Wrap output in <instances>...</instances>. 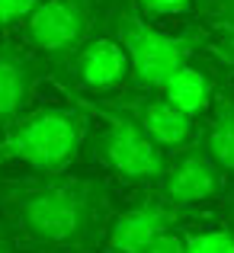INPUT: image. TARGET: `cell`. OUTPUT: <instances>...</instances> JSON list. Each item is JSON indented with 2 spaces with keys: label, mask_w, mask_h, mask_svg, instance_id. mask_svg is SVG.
Returning <instances> with one entry per match:
<instances>
[{
  "label": "cell",
  "mask_w": 234,
  "mask_h": 253,
  "mask_svg": "<svg viewBox=\"0 0 234 253\" xmlns=\"http://www.w3.org/2000/svg\"><path fill=\"white\" fill-rule=\"evenodd\" d=\"M0 209L13 234L51 253H87L106 241L112 192L103 176L55 173L0 186Z\"/></svg>",
  "instance_id": "obj_1"
},
{
  "label": "cell",
  "mask_w": 234,
  "mask_h": 253,
  "mask_svg": "<svg viewBox=\"0 0 234 253\" xmlns=\"http://www.w3.org/2000/svg\"><path fill=\"white\" fill-rule=\"evenodd\" d=\"M90 116L80 106H39L0 135V170L26 167L29 176L68 173L84 154Z\"/></svg>",
  "instance_id": "obj_2"
},
{
  "label": "cell",
  "mask_w": 234,
  "mask_h": 253,
  "mask_svg": "<svg viewBox=\"0 0 234 253\" xmlns=\"http://www.w3.org/2000/svg\"><path fill=\"white\" fill-rule=\"evenodd\" d=\"M106 29L119 39L129 58V84L132 90H148L160 93L164 84L177 74L183 64L192 61L196 48L202 45L205 29H183V32H167L160 23H151L132 3H119L103 16Z\"/></svg>",
  "instance_id": "obj_3"
},
{
  "label": "cell",
  "mask_w": 234,
  "mask_h": 253,
  "mask_svg": "<svg viewBox=\"0 0 234 253\" xmlns=\"http://www.w3.org/2000/svg\"><path fill=\"white\" fill-rule=\"evenodd\" d=\"M77 106L99 122L96 128L87 131V144H84V151L99 167L109 170L112 176H119L129 186H157L160 183V176L170 167L167 151H160L144 135V128L135 119L125 116L116 106H109L106 99H99V103L77 99Z\"/></svg>",
  "instance_id": "obj_4"
},
{
  "label": "cell",
  "mask_w": 234,
  "mask_h": 253,
  "mask_svg": "<svg viewBox=\"0 0 234 253\" xmlns=\"http://www.w3.org/2000/svg\"><path fill=\"white\" fill-rule=\"evenodd\" d=\"M99 23L103 10L96 0H42L19 36L45 64L64 71Z\"/></svg>",
  "instance_id": "obj_5"
},
{
  "label": "cell",
  "mask_w": 234,
  "mask_h": 253,
  "mask_svg": "<svg viewBox=\"0 0 234 253\" xmlns=\"http://www.w3.org/2000/svg\"><path fill=\"white\" fill-rule=\"evenodd\" d=\"M109 106L122 109L125 116H132L138 125L144 128V135L157 144L167 154H180V151L189 148V141L196 138V119L183 116L164 93H148V90H135V93H112V96H103Z\"/></svg>",
  "instance_id": "obj_6"
},
{
  "label": "cell",
  "mask_w": 234,
  "mask_h": 253,
  "mask_svg": "<svg viewBox=\"0 0 234 253\" xmlns=\"http://www.w3.org/2000/svg\"><path fill=\"white\" fill-rule=\"evenodd\" d=\"M68 81L74 84V90L80 93H119L129 84L132 71H129V58L125 48L119 45V39L106 29V23L93 32L84 42V48L71 58V64L64 68Z\"/></svg>",
  "instance_id": "obj_7"
},
{
  "label": "cell",
  "mask_w": 234,
  "mask_h": 253,
  "mask_svg": "<svg viewBox=\"0 0 234 253\" xmlns=\"http://www.w3.org/2000/svg\"><path fill=\"white\" fill-rule=\"evenodd\" d=\"M45 61L23 39H0V128H10L29 112Z\"/></svg>",
  "instance_id": "obj_8"
},
{
  "label": "cell",
  "mask_w": 234,
  "mask_h": 253,
  "mask_svg": "<svg viewBox=\"0 0 234 253\" xmlns=\"http://www.w3.org/2000/svg\"><path fill=\"white\" fill-rule=\"evenodd\" d=\"M183 218V209L170 205L164 196H144L122 209L109 224L106 234V253H138L141 247L154 244L157 237L170 234L173 224Z\"/></svg>",
  "instance_id": "obj_9"
},
{
  "label": "cell",
  "mask_w": 234,
  "mask_h": 253,
  "mask_svg": "<svg viewBox=\"0 0 234 253\" xmlns=\"http://www.w3.org/2000/svg\"><path fill=\"white\" fill-rule=\"evenodd\" d=\"M218 189H222V170H218V164L202 148L180 151L157 183V196H164L177 209L205 202Z\"/></svg>",
  "instance_id": "obj_10"
},
{
  "label": "cell",
  "mask_w": 234,
  "mask_h": 253,
  "mask_svg": "<svg viewBox=\"0 0 234 253\" xmlns=\"http://www.w3.org/2000/svg\"><path fill=\"white\" fill-rule=\"evenodd\" d=\"M160 93H164V96L170 99L183 116H189V119L205 116V112L212 109V96H215V90H212V77L205 74L202 68H196L192 61L183 64V68L164 84Z\"/></svg>",
  "instance_id": "obj_11"
},
{
  "label": "cell",
  "mask_w": 234,
  "mask_h": 253,
  "mask_svg": "<svg viewBox=\"0 0 234 253\" xmlns=\"http://www.w3.org/2000/svg\"><path fill=\"white\" fill-rule=\"evenodd\" d=\"M205 39L215 45L222 64L234 81V0H196Z\"/></svg>",
  "instance_id": "obj_12"
},
{
  "label": "cell",
  "mask_w": 234,
  "mask_h": 253,
  "mask_svg": "<svg viewBox=\"0 0 234 253\" xmlns=\"http://www.w3.org/2000/svg\"><path fill=\"white\" fill-rule=\"evenodd\" d=\"M202 151L218 164V170L234 173V96L212 106V119L202 135Z\"/></svg>",
  "instance_id": "obj_13"
},
{
  "label": "cell",
  "mask_w": 234,
  "mask_h": 253,
  "mask_svg": "<svg viewBox=\"0 0 234 253\" xmlns=\"http://www.w3.org/2000/svg\"><path fill=\"white\" fill-rule=\"evenodd\" d=\"M183 253H234V231L231 228L192 231L183 237Z\"/></svg>",
  "instance_id": "obj_14"
},
{
  "label": "cell",
  "mask_w": 234,
  "mask_h": 253,
  "mask_svg": "<svg viewBox=\"0 0 234 253\" xmlns=\"http://www.w3.org/2000/svg\"><path fill=\"white\" fill-rule=\"evenodd\" d=\"M144 19L151 23H167V19H180L196 6V0H129Z\"/></svg>",
  "instance_id": "obj_15"
},
{
  "label": "cell",
  "mask_w": 234,
  "mask_h": 253,
  "mask_svg": "<svg viewBox=\"0 0 234 253\" xmlns=\"http://www.w3.org/2000/svg\"><path fill=\"white\" fill-rule=\"evenodd\" d=\"M39 3L42 0H0V39H6L13 29H23Z\"/></svg>",
  "instance_id": "obj_16"
},
{
  "label": "cell",
  "mask_w": 234,
  "mask_h": 253,
  "mask_svg": "<svg viewBox=\"0 0 234 253\" xmlns=\"http://www.w3.org/2000/svg\"><path fill=\"white\" fill-rule=\"evenodd\" d=\"M138 253H183V237H180L177 231H170V234L157 237L154 244H148V247H141Z\"/></svg>",
  "instance_id": "obj_17"
},
{
  "label": "cell",
  "mask_w": 234,
  "mask_h": 253,
  "mask_svg": "<svg viewBox=\"0 0 234 253\" xmlns=\"http://www.w3.org/2000/svg\"><path fill=\"white\" fill-rule=\"evenodd\" d=\"M0 253H16V234L6 224V218H0Z\"/></svg>",
  "instance_id": "obj_18"
},
{
  "label": "cell",
  "mask_w": 234,
  "mask_h": 253,
  "mask_svg": "<svg viewBox=\"0 0 234 253\" xmlns=\"http://www.w3.org/2000/svg\"><path fill=\"white\" fill-rule=\"evenodd\" d=\"M96 3H99V10H103V16H106V13H109L112 6H119V3H129V0H96Z\"/></svg>",
  "instance_id": "obj_19"
},
{
  "label": "cell",
  "mask_w": 234,
  "mask_h": 253,
  "mask_svg": "<svg viewBox=\"0 0 234 253\" xmlns=\"http://www.w3.org/2000/svg\"><path fill=\"white\" fill-rule=\"evenodd\" d=\"M228 228L234 231V205H231V224H228Z\"/></svg>",
  "instance_id": "obj_20"
},
{
  "label": "cell",
  "mask_w": 234,
  "mask_h": 253,
  "mask_svg": "<svg viewBox=\"0 0 234 253\" xmlns=\"http://www.w3.org/2000/svg\"><path fill=\"white\" fill-rule=\"evenodd\" d=\"M0 135H3V128H0Z\"/></svg>",
  "instance_id": "obj_21"
}]
</instances>
